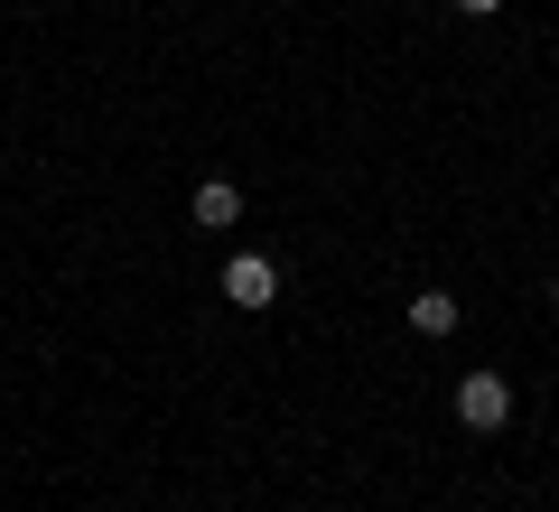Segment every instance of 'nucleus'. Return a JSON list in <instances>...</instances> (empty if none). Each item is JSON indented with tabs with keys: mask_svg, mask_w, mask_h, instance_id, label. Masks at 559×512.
Masks as SVG:
<instances>
[{
	"mask_svg": "<svg viewBox=\"0 0 559 512\" xmlns=\"http://www.w3.org/2000/svg\"><path fill=\"white\" fill-rule=\"evenodd\" d=\"M457 419L466 429H503V419H513V382L503 373H466L457 382Z\"/></svg>",
	"mask_w": 559,
	"mask_h": 512,
	"instance_id": "obj_1",
	"label": "nucleus"
},
{
	"mask_svg": "<svg viewBox=\"0 0 559 512\" xmlns=\"http://www.w3.org/2000/svg\"><path fill=\"white\" fill-rule=\"evenodd\" d=\"M224 298H234V308H271V298H280V271H271L261 252H234V261H224Z\"/></svg>",
	"mask_w": 559,
	"mask_h": 512,
	"instance_id": "obj_2",
	"label": "nucleus"
},
{
	"mask_svg": "<svg viewBox=\"0 0 559 512\" xmlns=\"http://www.w3.org/2000/svg\"><path fill=\"white\" fill-rule=\"evenodd\" d=\"M187 215H197L205 234H224V224H242V187L234 178H205L197 197H187Z\"/></svg>",
	"mask_w": 559,
	"mask_h": 512,
	"instance_id": "obj_3",
	"label": "nucleus"
},
{
	"mask_svg": "<svg viewBox=\"0 0 559 512\" xmlns=\"http://www.w3.org/2000/svg\"><path fill=\"white\" fill-rule=\"evenodd\" d=\"M411 335H457V298H448V289H419L411 298Z\"/></svg>",
	"mask_w": 559,
	"mask_h": 512,
	"instance_id": "obj_4",
	"label": "nucleus"
},
{
	"mask_svg": "<svg viewBox=\"0 0 559 512\" xmlns=\"http://www.w3.org/2000/svg\"><path fill=\"white\" fill-rule=\"evenodd\" d=\"M448 10H457V20H495L503 0H448Z\"/></svg>",
	"mask_w": 559,
	"mask_h": 512,
	"instance_id": "obj_5",
	"label": "nucleus"
},
{
	"mask_svg": "<svg viewBox=\"0 0 559 512\" xmlns=\"http://www.w3.org/2000/svg\"><path fill=\"white\" fill-rule=\"evenodd\" d=\"M550 317H559V279H550Z\"/></svg>",
	"mask_w": 559,
	"mask_h": 512,
	"instance_id": "obj_6",
	"label": "nucleus"
}]
</instances>
